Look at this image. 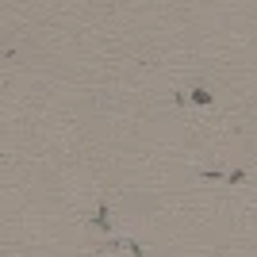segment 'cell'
Listing matches in <instances>:
<instances>
[]
</instances>
